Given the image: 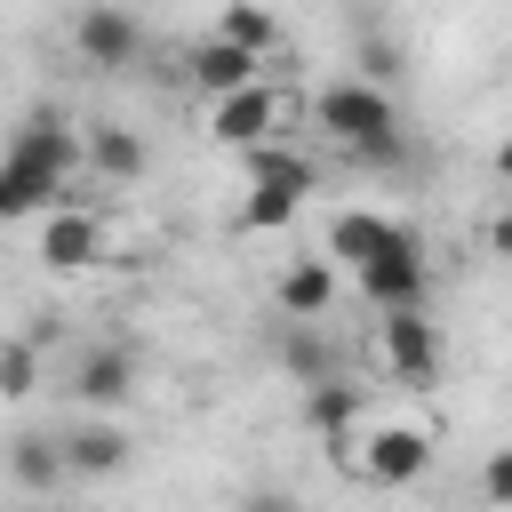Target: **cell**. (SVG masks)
Wrapping results in <instances>:
<instances>
[{
    "mask_svg": "<svg viewBox=\"0 0 512 512\" xmlns=\"http://www.w3.org/2000/svg\"><path fill=\"white\" fill-rule=\"evenodd\" d=\"M336 464H344L352 480H368V488H416V480L432 472V424L376 408V416L336 448Z\"/></svg>",
    "mask_w": 512,
    "mask_h": 512,
    "instance_id": "obj_3",
    "label": "cell"
},
{
    "mask_svg": "<svg viewBox=\"0 0 512 512\" xmlns=\"http://www.w3.org/2000/svg\"><path fill=\"white\" fill-rule=\"evenodd\" d=\"M216 32H224V40H240V48H256L264 64H272V48H280V16H272L264 0H224Z\"/></svg>",
    "mask_w": 512,
    "mask_h": 512,
    "instance_id": "obj_19",
    "label": "cell"
},
{
    "mask_svg": "<svg viewBox=\"0 0 512 512\" xmlns=\"http://www.w3.org/2000/svg\"><path fill=\"white\" fill-rule=\"evenodd\" d=\"M480 248H488L496 264H512V200H504V208H496V216L480 224Z\"/></svg>",
    "mask_w": 512,
    "mask_h": 512,
    "instance_id": "obj_23",
    "label": "cell"
},
{
    "mask_svg": "<svg viewBox=\"0 0 512 512\" xmlns=\"http://www.w3.org/2000/svg\"><path fill=\"white\" fill-rule=\"evenodd\" d=\"M272 360L296 376V384H320V376H336L344 360H336V344L320 336V320H288L280 312V336H272Z\"/></svg>",
    "mask_w": 512,
    "mask_h": 512,
    "instance_id": "obj_17",
    "label": "cell"
},
{
    "mask_svg": "<svg viewBox=\"0 0 512 512\" xmlns=\"http://www.w3.org/2000/svg\"><path fill=\"white\" fill-rule=\"evenodd\" d=\"M240 176H248V184H264V192H296V200H312V192H320L312 152H296L288 136H256V144H240Z\"/></svg>",
    "mask_w": 512,
    "mask_h": 512,
    "instance_id": "obj_14",
    "label": "cell"
},
{
    "mask_svg": "<svg viewBox=\"0 0 512 512\" xmlns=\"http://www.w3.org/2000/svg\"><path fill=\"white\" fill-rule=\"evenodd\" d=\"M80 168L104 176V184H136V176L152 168V144H144L136 128H120V120H88V128H80Z\"/></svg>",
    "mask_w": 512,
    "mask_h": 512,
    "instance_id": "obj_13",
    "label": "cell"
},
{
    "mask_svg": "<svg viewBox=\"0 0 512 512\" xmlns=\"http://www.w3.org/2000/svg\"><path fill=\"white\" fill-rule=\"evenodd\" d=\"M272 304H280L288 320H328V312H336V264H328V256H296V264H280Z\"/></svg>",
    "mask_w": 512,
    "mask_h": 512,
    "instance_id": "obj_16",
    "label": "cell"
},
{
    "mask_svg": "<svg viewBox=\"0 0 512 512\" xmlns=\"http://www.w3.org/2000/svg\"><path fill=\"white\" fill-rule=\"evenodd\" d=\"M376 352H384V376L392 384H432L440 376V328L424 320V304L376 312Z\"/></svg>",
    "mask_w": 512,
    "mask_h": 512,
    "instance_id": "obj_6",
    "label": "cell"
},
{
    "mask_svg": "<svg viewBox=\"0 0 512 512\" xmlns=\"http://www.w3.org/2000/svg\"><path fill=\"white\" fill-rule=\"evenodd\" d=\"M384 248H416V232L400 224V216H384V208H336L328 216V264H368V256H384Z\"/></svg>",
    "mask_w": 512,
    "mask_h": 512,
    "instance_id": "obj_7",
    "label": "cell"
},
{
    "mask_svg": "<svg viewBox=\"0 0 512 512\" xmlns=\"http://www.w3.org/2000/svg\"><path fill=\"white\" fill-rule=\"evenodd\" d=\"M40 336H0V400H32L40 392Z\"/></svg>",
    "mask_w": 512,
    "mask_h": 512,
    "instance_id": "obj_20",
    "label": "cell"
},
{
    "mask_svg": "<svg viewBox=\"0 0 512 512\" xmlns=\"http://www.w3.org/2000/svg\"><path fill=\"white\" fill-rule=\"evenodd\" d=\"M96 256H104V216L96 208H72V200L40 208V264L48 272H88Z\"/></svg>",
    "mask_w": 512,
    "mask_h": 512,
    "instance_id": "obj_8",
    "label": "cell"
},
{
    "mask_svg": "<svg viewBox=\"0 0 512 512\" xmlns=\"http://www.w3.org/2000/svg\"><path fill=\"white\" fill-rule=\"evenodd\" d=\"M128 464H136V440H128V424H112V408H96V424L64 432V480H120Z\"/></svg>",
    "mask_w": 512,
    "mask_h": 512,
    "instance_id": "obj_10",
    "label": "cell"
},
{
    "mask_svg": "<svg viewBox=\"0 0 512 512\" xmlns=\"http://www.w3.org/2000/svg\"><path fill=\"white\" fill-rule=\"evenodd\" d=\"M288 128V96L256 72V80H240V88H224V96H208V136L216 144H256V136H280Z\"/></svg>",
    "mask_w": 512,
    "mask_h": 512,
    "instance_id": "obj_4",
    "label": "cell"
},
{
    "mask_svg": "<svg viewBox=\"0 0 512 512\" xmlns=\"http://www.w3.org/2000/svg\"><path fill=\"white\" fill-rule=\"evenodd\" d=\"M480 496H488V504H512V448H496V456L480 464Z\"/></svg>",
    "mask_w": 512,
    "mask_h": 512,
    "instance_id": "obj_22",
    "label": "cell"
},
{
    "mask_svg": "<svg viewBox=\"0 0 512 512\" xmlns=\"http://www.w3.org/2000/svg\"><path fill=\"white\" fill-rule=\"evenodd\" d=\"M296 192H264V184H248V200H240V232H280V224H296Z\"/></svg>",
    "mask_w": 512,
    "mask_h": 512,
    "instance_id": "obj_21",
    "label": "cell"
},
{
    "mask_svg": "<svg viewBox=\"0 0 512 512\" xmlns=\"http://www.w3.org/2000/svg\"><path fill=\"white\" fill-rule=\"evenodd\" d=\"M256 72H264V56L240 48V40H224V32H208V40L184 48V80H192V96H224V88H240V80H256Z\"/></svg>",
    "mask_w": 512,
    "mask_h": 512,
    "instance_id": "obj_15",
    "label": "cell"
},
{
    "mask_svg": "<svg viewBox=\"0 0 512 512\" xmlns=\"http://www.w3.org/2000/svg\"><path fill=\"white\" fill-rule=\"evenodd\" d=\"M72 176H80V128H72L56 104L24 112V128L0 144V224L56 208Z\"/></svg>",
    "mask_w": 512,
    "mask_h": 512,
    "instance_id": "obj_1",
    "label": "cell"
},
{
    "mask_svg": "<svg viewBox=\"0 0 512 512\" xmlns=\"http://www.w3.org/2000/svg\"><path fill=\"white\" fill-rule=\"evenodd\" d=\"M64 392H72L80 408H128V392H136V352H128V344H88V352L64 368Z\"/></svg>",
    "mask_w": 512,
    "mask_h": 512,
    "instance_id": "obj_11",
    "label": "cell"
},
{
    "mask_svg": "<svg viewBox=\"0 0 512 512\" xmlns=\"http://www.w3.org/2000/svg\"><path fill=\"white\" fill-rule=\"evenodd\" d=\"M368 416H376V392H368V384H352L344 368H336V376H320V384H304V424H312L328 448H344Z\"/></svg>",
    "mask_w": 512,
    "mask_h": 512,
    "instance_id": "obj_12",
    "label": "cell"
},
{
    "mask_svg": "<svg viewBox=\"0 0 512 512\" xmlns=\"http://www.w3.org/2000/svg\"><path fill=\"white\" fill-rule=\"evenodd\" d=\"M312 128L352 160H392L400 152V104H392L384 80H360V72H344L312 96Z\"/></svg>",
    "mask_w": 512,
    "mask_h": 512,
    "instance_id": "obj_2",
    "label": "cell"
},
{
    "mask_svg": "<svg viewBox=\"0 0 512 512\" xmlns=\"http://www.w3.org/2000/svg\"><path fill=\"white\" fill-rule=\"evenodd\" d=\"M0 464L24 496H48V488H64V432H16Z\"/></svg>",
    "mask_w": 512,
    "mask_h": 512,
    "instance_id": "obj_18",
    "label": "cell"
},
{
    "mask_svg": "<svg viewBox=\"0 0 512 512\" xmlns=\"http://www.w3.org/2000/svg\"><path fill=\"white\" fill-rule=\"evenodd\" d=\"M488 168H496V184H512V144H496V152H488Z\"/></svg>",
    "mask_w": 512,
    "mask_h": 512,
    "instance_id": "obj_24",
    "label": "cell"
},
{
    "mask_svg": "<svg viewBox=\"0 0 512 512\" xmlns=\"http://www.w3.org/2000/svg\"><path fill=\"white\" fill-rule=\"evenodd\" d=\"M352 280H360V296H368L376 312L424 304V296H432V264H424V240H416V248H384V256L352 264Z\"/></svg>",
    "mask_w": 512,
    "mask_h": 512,
    "instance_id": "obj_9",
    "label": "cell"
},
{
    "mask_svg": "<svg viewBox=\"0 0 512 512\" xmlns=\"http://www.w3.org/2000/svg\"><path fill=\"white\" fill-rule=\"evenodd\" d=\"M72 56H80L88 72H128V64L144 56V24H136L120 0H88V8L72 16Z\"/></svg>",
    "mask_w": 512,
    "mask_h": 512,
    "instance_id": "obj_5",
    "label": "cell"
}]
</instances>
